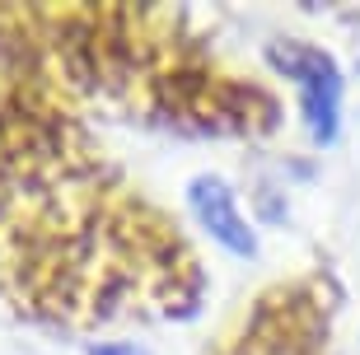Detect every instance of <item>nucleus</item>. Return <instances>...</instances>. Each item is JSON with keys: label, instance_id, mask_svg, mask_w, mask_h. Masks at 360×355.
Listing matches in <instances>:
<instances>
[{"label": "nucleus", "instance_id": "f257e3e1", "mask_svg": "<svg viewBox=\"0 0 360 355\" xmlns=\"http://www.w3.org/2000/svg\"><path fill=\"white\" fill-rule=\"evenodd\" d=\"M267 56L276 61L281 75L295 79L309 136L319 145H333L337 131H342V70H337V61L328 52H319L314 42H295V38H276L267 47Z\"/></svg>", "mask_w": 360, "mask_h": 355}, {"label": "nucleus", "instance_id": "7ed1b4c3", "mask_svg": "<svg viewBox=\"0 0 360 355\" xmlns=\"http://www.w3.org/2000/svg\"><path fill=\"white\" fill-rule=\"evenodd\" d=\"M89 355H146L141 346H131V342H108V346H94Z\"/></svg>", "mask_w": 360, "mask_h": 355}, {"label": "nucleus", "instance_id": "f03ea898", "mask_svg": "<svg viewBox=\"0 0 360 355\" xmlns=\"http://www.w3.org/2000/svg\"><path fill=\"white\" fill-rule=\"evenodd\" d=\"M187 206H192L197 224L225 252H234V257H253V252H257L253 224H248V215H243L239 197H234V187H229L225 178H215V173L192 178V183H187Z\"/></svg>", "mask_w": 360, "mask_h": 355}]
</instances>
